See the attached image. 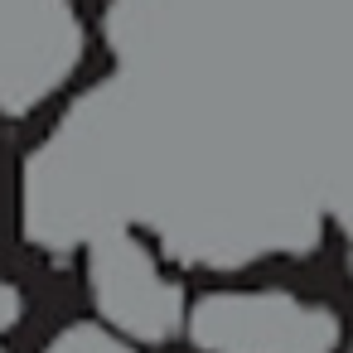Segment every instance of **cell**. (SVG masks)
I'll list each match as a JSON object with an SVG mask.
<instances>
[{"instance_id": "obj_1", "label": "cell", "mask_w": 353, "mask_h": 353, "mask_svg": "<svg viewBox=\"0 0 353 353\" xmlns=\"http://www.w3.org/2000/svg\"><path fill=\"white\" fill-rule=\"evenodd\" d=\"M20 319H25V290L10 276H0V334L20 329Z\"/></svg>"}, {"instance_id": "obj_2", "label": "cell", "mask_w": 353, "mask_h": 353, "mask_svg": "<svg viewBox=\"0 0 353 353\" xmlns=\"http://www.w3.org/2000/svg\"><path fill=\"white\" fill-rule=\"evenodd\" d=\"M0 353H6V343H0Z\"/></svg>"}]
</instances>
